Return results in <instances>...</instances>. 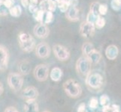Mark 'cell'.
Returning a JSON list of instances; mask_svg holds the SVG:
<instances>
[{
  "mask_svg": "<svg viewBox=\"0 0 121 112\" xmlns=\"http://www.w3.org/2000/svg\"><path fill=\"white\" fill-rule=\"evenodd\" d=\"M42 112H50V111H42Z\"/></svg>",
  "mask_w": 121,
  "mask_h": 112,
  "instance_id": "obj_39",
  "label": "cell"
},
{
  "mask_svg": "<svg viewBox=\"0 0 121 112\" xmlns=\"http://www.w3.org/2000/svg\"><path fill=\"white\" fill-rule=\"evenodd\" d=\"M24 112H39V108L36 99H28L26 100L23 106Z\"/></svg>",
  "mask_w": 121,
  "mask_h": 112,
  "instance_id": "obj_13",
  "label": "cell"
},
{
  "mask_svg": "<svg viewBox=\"0 0 121 112\" xmlns=\"http://www.w3.org/2000/svg\"><path fill=\"white\" fill-rule=\"evenodd\" d=\"M68 19L71 21H78L79 19V11L77 9L76 7H71L66 14Z\"/></svg>",
  "mask_w": 121,
  "mask_h": 112,
  "instance_id": "obj_17",
  "label": "cell"
},
{
  "mask_svg": "<svg viewBox=\"0 0 121 112\" xmlns=\"http://www.w3.org/2000/svg\"><path fill=\"white\" fill-rule=\"evenodd\" d=\"M100 104H101L102 106H107L109 105V102H110V99L107 95H102V96L100 97L99 99Z\"/></svg>",
  "mask_w": 121,
  "mask_h": 112,
  "instance_id": "obj_25",
  "label": "cell"
},
{
  "mask_svg": "<svg viewBox=\"0 0 121 112\" xmlns=\"http://www.w3.org/2000/svg\"><path fill=\"white\" fill-rule=\"evenodd\" d=\"M39 91L33 86H29L22 90L21 96L26 100L28 99H37L39 97Z\"/></svg>",
  "mask_w": 121,
  "mask_h": 112,
  "instance_id": "obj_12",
  "label": "cell"
},
{
  "mask_svg": "<svg viewBox=\"0 0 121 112\" xmlns=\"http://www.w3.org/2000/svg\"><path fill=\"white\" fill-rule=\"evenodd\" d=\"M51 54L50 46L45 42H41L35 46V55L39 58H47Z\"/></svg>",
  "mask_w": 121,
  "mask_h": 112,
  "instance_id": "obj_8",
  "label": "cell"
},
{
  "mask_svg": "<svg viewBox=\"0 0 121 112\" xmlns=\"http://www.w3.org/2000/svg\"><path fill=\"white\" fill-rule=\"evenodd\" d=\"M49 28L46 24L41 23L34 27L33 28V34L34 35L40 39L46 38L49 35Z\"/></svg>",
  "mask_w": 121,
  "mask_h": 112,
  "instance_id": "obj_10",
  "label": "cell"
},
{
  "mask_svg": "<svg viewBox=\"0 0 121 112\" xmlns=\"http://www.w3.org/2000/svg\"><path fill=\"white\" fill-rule=\"evenodd\" d=\"M62 76V71L59 67H53L51 71L50 72V78L53 81H60Z\"/></svg>",
  "mask_w": 121,
  "mask_h": 112,
  "instance_id": "obj_18",
  "label": "cell"
},
{
  "mask_svg": "<svg viewBox=\"0 0 121 112\" xmlns=\"http://www.w3.org/2000/svg\"><path fill=\"white\" fill-rule=\"evenodd\" d=\"M94 49L93 45L90 43H86L83 45V48H82V50H83V53L84 54V55H86L92 49Z\"/></svg>",
  "mask_w": 121,
  "mask_h": 112,
  "instance_id": "obj_21",
  "label": "cell"
},
{
  "mask_svg": "<svg viewBox=\"0 0 121 112\" xmlns=\"http://www.w3.org/2000/svg\"><path fill=\"white\" fill-rule=\"evenodd\" d=\"M111 5L114 11H120L121 8V0H112Z\"/></svg>",
  "mask_w": 121,
  "mask_h": 112,
  "instance_id": "obj_23",
  "label": "cell"
},
{
  "mask_svg": "<svg viewBox=\"0 0 121 112\" xmlns=\"http://www.w3.org/2000/svg\"><path fill=\"white\" fill-rule=\"evenodd\" d=\"M99 4L97 3V2H93V3L91 5V7H90V11L92 12V13H93L95 15H96V16H99Z\"/></svg>",
  "mask_w": 121,
  "mask_h": 112,
  "instance_id": "obj_26",
  "label": "cell"
},
{
  "mask_svg": "<svg viewBox=\"0 0 121 112\" xmlns=\"http://www.w3.org/2000/svg\"><path fill=\"white\" fill-rule=\"evenodd\" d=\"M87 58H89V60L91 61L92 64H97L99 62V61L102 58V55L99 51H97L96 49H95V48L87 54L86 55Z\"/></svg>",
  "mask_w": 121,
  "mask_h": 112,
  "instance_id": "obj_16",
  "label": "cell"
},
{
  "mask_svg": "<svg viewBox=\"0 0 121 112\" xmlns=\"http://www.w3.org/2000/svg\"><path fill=\"white\" fill-rule=\"evenodd\" d=\"M3 2L9 9L11 7H13L14 5V0H5Z\"/></svg>",
  "mask_w": 121,
  "mask_h": 112,
  "instance_id": "obj_32",
  "label": "cell"
},
{
  "mask_svg": "<svg viewBox=\"0 0 121 112\" xmlns=\"http://www.w3.org/2000/svg\"><path fill=\"white\" fill-rule=\"evenodd\" d=\"M9 14V8H8L4 2H0V16H7Z\"/></svg>",
  "mask_w": 121,
  "mask_h": 112,
  "instance_id": "obj_22",
  "label": "cell"
},
{
  "mask_svg": "<svg viewBox=\"0 0 121 112\" xmlns=\"http://www.w3.org/2000/svg\"><path fill=\"white\" fill-rule=\"evenodd\" d=\"M49 10L51 11H53L56 9V4L53 1H50L49 2Z\"/></svg>",
  "mask_w": 121,
  "mask_h": 112,
  "instance_id": "obj_34",
  "label": "cell"
},
{
  "mask_svg": "<svg viewBox=\"0 0 121 112\" xmlns=\"http://www.w3.org/2000/svg\"><path fill=\"white\" fill-rule=\"evenodd\" d=\"M18 43L20 49L26 52H30L35 48V40L33 37L26 32L18 35Z\"/></svg>",
  "mask_w": 121,
  "mask_h": 112,
  "instance_id": "obj_1",
  "label": "cell"
},
{
  "mask_svg": "<svg viewBox=\"0 0 121 112\" xmlns=\"http://www.w3.org/2000/svg\"><path fill=\"white\" fill-rule=\"evenodd\" d=\"M119 49L115 45H110L105 50V55L109 60H114L118 56Z\"/></svg>",
  "mask_w": 121,
  "mask_h": 112,
  "instance_id": "obj_15",
  "label": "cell"
},
{
  "mask_svg": "<svg viewBox=\"0 0 121 112\" xmlns=\"http://www.w3.org/2000/svg\"><path fill=\"white\" fill-rule=\"evenodd\" d=\"M95 27L93 23H91L89 22H83L80 27V33L81 35L86 38H88L90 37H92L94 34Z\"/></svg>",
  "mask_w": 121,
  "mask_h": 112,
  "instance_id": "obj_11",
  "label": "cell"
},
{
  "mask_svg": "<svg viewBox=\"0 0 121 112\" xmlns=\"http://www.w3.org/2000/svg\"><path fill=\"white\" fill-rule=\"evenodd\" d=\"M4 112H19V111L16 108H14L13 106H9V107L6 108L5 111H4Z\"/></svg>",
  "mask_w": 121,
  "mask_h": 112,
  "instance_id": "obj_33",
  "label": "cell"
},
{
  "mask_svg": "<svg viewBox=\"0 0 121 112\" xmlns=\"http://www.w3.org/2000/svg\"><path fill=\"white\" fill-rule=\"evenodd\" d=\"M3 92H4V87H3L2 83L0 81V96L3 93Z\"/></svg>",
  "mask_w": 121,
  "mask_h": 112,
  "instance_id": "obj_36",
  "label": "cell"
},
{
  "mask_svg": "<svg viewBox=\"0 0 121 112\" xmlns=\"http://www.w3.org/2000/svg\"><path fill=\"white\" fill-rule=\"evenodd\" d=\"M98 102H99V101L96 98H95V97L91 98L90 100V108L92 109L96 108L98 106Z\"/></svg>",
  "mask_w": 121,
  "mask_h": 112,
  "instance_id": "obj_31",
  "label": "cell"
},
{
  "mask_svg": "<svg viewBox=\"0 0 121 112\" xmlns=\"http://www.w3.org/2000/svg\"><path fill=\"white\" fill-rule=\"evenodd\" d=\"M69 4L67 2H60V5H59V8H60V10L62 12H65L67 11L69 9Z\"/></svg>",
  "mask_w": 121,
  "mask_h": 112,
  "instance_id": "obj_30",
  "label": "cell"
},
{
  "mask_svg": "<svg viewBox=\"0 0 121 112\" xmlns=\"http://www.w3.org/2000/svg\"><path fill=\"white\" fill-rule=\"evenodd\" d=\"M22 4L24 7H27L28 5V0H22Z\"/></svg>",
  "mask_w": 121,
  "mask_h": 112,
  "instance_id": "obj_37",
  "label": "cell"
},
{
  "mask_svg": "<svg viewBox=\"0 0 121 112\" xmlns=\"http://www.w3.org/2000/svg\"><path fill=\"white\" fill-rule=\"evenodd\" d=\"M44 15V11H35V14L34 16H35V18L36 20H38V21L42 23Z\"/></svg>",
  "mask_w": 121,
  "mask_h": 112,
  "instance_id": "obj_28",
  "label": "cell"
},
{
  "mask_svg": "<svg viewBox=\"0 0 121 112\" xmlns=\"http://www.w3.org/2000/svg\"><path fill=\"white\" fill-rule=\"evenodd\" d=\"M9 14L14 17H19L22 14V8L18 5H14L9 9Z\"/></svg>",
  "mask_w": 121,
  "mask_h": 112,
  "instance_id": "obj_19",
  "label": "cell"
},
{
  "mask_svg": "<svg viewBox=\"0 0 121 112\" xmlns=\"http://www.w3.org/2000/svg\"><path fill=\"white\" fill-rule=\"evenodd\" d=\"M17 70H18L19 73L23 75V76L28 75L31 72V70H32V67H31L30 61H28L27 60H23L21 61H20L18 64Z\"/></svg>",
  "mask_w": 121,
  "mask_h": 112,
  "instance_id": "obj_14",
  "label": "cell"
},
{
  "mask_svg": "<svg viewBox=\"0 0 121 112\" xmlns=\"http://www.w3.org/2000/svg\"><path fill=\"white\" fill-rule=\"evenodd\" d=\"M97 18H98V16L95 15L93 13H92L91 11H90V13L88 14V15H87V19H86V21L89 22V23H95V21H96Z\"/></svg>",
  "mask_w": 121,
  "mask_h": 112,
  "instance_id": "obj_27",
  "label": "cell"
},
{
  "mask_svg": "<svg viewBox=\"0 0 121 112\" xmlns=\"http://www.w3.org/2000/svg\"><path fill=\"white\" fill-rule=\"evenodd\" d=\"M99 14L101 15H105L108 12V6L105 4H102V5H99Z\"/></svg>",
  "mask_w": 121,
  "mask_h": 112,
  "instance_id": "obj_29",
  "label": "cell"
},
{
  "mask_svg": "<svg viewBox=\"0 0 121 112\" xmlns=\"http://www.w3.org/2000/svg\"><path fill=\"white\" fill-rule=\"evenodd\" d=\"M91 61L86 56H81L76 63V70L78 75L83 78H86L91 73Z\"/></svg>",
  "mask_w": 121,
  "mask_h": 112,
  "instance_id": "obj_4",
  "label": "cell"
},
{
  "mask_svg": "<svg viewBox=\"0 0 121 112\" xmlns=\"http://www.w3.org/2000/svg\"><path fill=\"white\" fill-rule=\"evenodd\" d=\"M53 50L54 55L56 58L61 61H67L70 57V52L67 48L60 44H56L53 46Z\"/></svg>",
  "mask_w": 121,
  "mask_h": 112,
  "instance_id": "obj_7",
  "label": "cell"
},
{
  "mask_svg": "<svg viewBox=\"0 0 121 112\" xmlns=\"http://www.w3.org/2000/svg\"><path fill=\"white\" fill-rule=\"evenodd\" d=\"M95 27L97 28H102L105 26V20L104 18L101 17V16H98V18L96 19V21H95Z\"/></svg>",
  "mask_w": 121,
  "mask_h": 112,
  "instance_id": "obj_24",
  "label": "cell"
},
{
  "mask_svg": "<svg viewBox=\"0 0 121 112\" xmlns=\"http://www.w3.org/2000/svg\"><path fill=\"white\" fill-rule=\"evenodd\" d=\"M9 62V52L8 49L0 45V71H5L8 67Z\"/></svg>",
  "mask_w": 121,
  "mask_h": 112,
  "instance_id": "obj_9",
  "label": "cell"
},
{
  "mask_svg": "<svg viewBox=\"0 0 121 112\" xmlns=\"http://www.w3.org/2000/svg\"><path fill=\"white\" fill-rule=\"evenodd\" d=\"M63 89L65 93L71 98H78L82 93V88L80 84L74 79H69L64 82Z\"/></svg>",
  "mask_w": 121,
  "mask_h": 112,
  "instance_id": "obj_2",
  "label": "cell"
},
{
  "mask_svg": "<svg viewBox=\"0 0 121 112\" xmlns=\"http://www.w3.org/2000/svg\"><path fill=\"white\" fill-rule=\"evenodd\" d=\"M78 0H69V4L71 7H76L78 5Z\"/></svg>",
  "mask_w": 121,
  "mask_h": 112,
  "instance_id": "obj_35",
  "label": "cell"
},
{
  "mask_svg": "<svg viewBox=\"0 0 121 112\" xmlns=\"http://www.w3.org/2000/svg\"><path fill=\"white\" fill-rule=\"evenodd\" d=\"M49 67L44 64L37 65L33 70V76L39 81H44L49 76Z\"/></svg>",
  "mask_w": 121,
  "mask_h": 112,
  "instance_id": "obj_6",
  "label": "cell"
},
{
  "mask_svg": "<svg viewBox=\"0 0 121 112\" xmlns=\"http://www.w3.org/2000/svg\"><path fill=\"white\" fill-rule=\"evenodd\" d=\"M53 14L52 13V11H47L46 13H44V18H43V23L44 24H49L51 22H53Z\"/></svg>",
  "mask_w": 121,
  "mask_h": 112,
  "instance_id": "obj_20",
  "label": "cell"
},
{
  "mask_svg": "<svg viewBox=\"0 0 121 112\" xmlns=\"http://www.w3.org/2000/svg\"><path fill=\"white\" fill-rule=\"evenodd\" d=\"M7 81L10 88L15 92H17L22 89L23 85V75L19 73H10L8 76Z\"/></svg>",
  "mask_w": 121,
  "mask_h": 112,
  "instance_id": "obj_5",
  "label": "cell"
},
{
  "mask_svg": "<svg viewBox=\"0 0 121 112\" xmlns=\"http://www.w3.org/2000/svg\"><path fill=\"white\" fill-rule=\"evenodd\" d=\"M4 1H5V0H0V2H3Z\"/></svg>",
  "mask_w": 121,
  "mask_h": 112,
  "instance_id": "obj_38",
  "label": "cell"
},
{
  "mask_svg": "<svg viewBox=\"0 0 121 112\" xmlns=\"http://www.w3.org/2000/svg\"><path fill=\"white\" fill-rule=\"evenodd\" d=\"M103 77L99 73H90L86 78V84L90 90L101 89L103 86Z\"/></svg>",
  "mask_w": 121,
  "mask_h": 112,
  "instance_id": "obj_3",
  "label": "cell"
}]
</instances>
